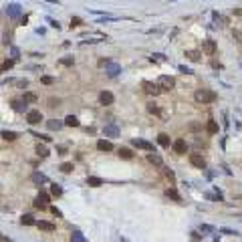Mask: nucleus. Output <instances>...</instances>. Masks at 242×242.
Segmentation results:
<instances>
[{"instance_id":"nucleus-11","label":"nucleus","mask_w":242,"mask_h":242,"mask_svg":"<svg viewBox=\"0 0 242 242\" xmlns=\"http://www.w3.org/2000/svg\"><path fill=\"white\" fill-rule=\"evenodd\" d=\"M202 49H204V53H206V55H214L216 53V42L214 40H204Z\"/></svg>"},{"instance_id":"nucleus-1","label":"nucleus","mask_w":242,"mask_h":242,"mask_svg":"<svg viewBox=\"0 0 242 242\" xmlns=\"http://www.w3.org/2000/svg\"><path fill=\"white\" fill-rule=\"evenodd\" d=\"M194 99H196L198 103H214V101L218 99V95H216L212 89H198V91L194 93Z\"/></svg>"},{"instance_id":"nucleus-36","label":"nucleus","mask_w":242,"mask_h":242,"mask_svg":"<svg viewBox=\"0 0 242 242\" xmlns=\"http://www.w3.org/2000/svg\"><path fill=\"white\" fill-rule=\"evenodd\" d=\"M232 36H234V39H236V40H238V42H242V35H240V32H238V31H234V32H232Z\"/></svg>"},{"instance_id":"nucleus-15","label":"nucleus","mask_w":242,"mask_h":242,"mask_svg":"<svg viewBox=\"0 0 242 242\" xmlns=\"http://www.w3.org/2000/svg\"><path fill=\"white\" fill-rule=\"evenodd\" d=\"M65 125H69V127H79V119L75 115H67L65 117Z\"/></svg>"},{"instance_id":"nucleus-12","label":"nucleus","mask_w":242,"mask_h":242,"mask_svg":"<svg viewBox=\"0 0 242 242\" xmlns=\"http://www.w3.org/2000/svg\"><path fill=\"white\" fill-rule=\"evenodd\" d=\"M36 226L40 228V230H45V232H55V224L53 222H45V220H40V222H36Z\"/></svg>"},{"instance_id":"nucleus-27","label":"nucleus","mask_w":242,"mask_h":242,"mask_svg":"<svg viewBox=\"0 0 242 242\" xmlns=\"http://www.w3.org/2000/svg\"><path fill=\"white\" fill-rule=\"evenodd\" d=\"M147 111H149V113H154V115H159V107H158V105H154V103H149V105H147Z\"/></svg>"},{"instance_id":"nucleus-16","label":"nucleus","mask_w":242,"mask_h":242,"mask_svg":"<svg viewBox=\"0 0 242 242\" xmlns=\"http://www.w3.org/2000/svg\"><path fill=\"white\" fill-rule=\"evenodd\" d=\"M16 137H18V135H16L14 131H6V129L2 131V139H4V141H14Z\"/></svg>"},{"instance_id":"nucleus-3","label":"nucleus","mask_w":242,"mask_h":242,"mask_svg":"<svg viewBox=\"0 0 242 242\" xmlns=\"http://www.w3.org/2000/svg\"><path fill=\"white\" fill-rule=\"evenodd\" d=\"M141 87H143V91L147 93V95H159V85H155V83H151V81H143L141 83Z\"/></svg>"},{"instance_id":"nucleus-4","label":"nucleus","mask_w":242,"mask_h":242,"mask_svg":"<svg viewBox=\"0 0 242 242\" xmlns=\"http://www.w3.org/2000/svg\"><path fill=\"white\" fill-rule=\"evenodd\" d=\"M26 121L31 123V125H36V123L42 121V113L36 111V109H31V111L26 113Z\"/></svg>"},{"instance_id":"nucleus-32","label":"nucleus","mask_w":242,"mask_h":242,"mask_svg":"<svg viewBox=\"0 0 242 242\" xmlns=\"http://www.w3.org/2000/svg\"><path fill=\"white\" fill-rule=\"evenodd\" d=\"M32 180H35V182H40V184H42V182H45L46 178L42 176V173H32Z\"/></svg>"},{"instance_id":"nucleus-6","label":"nucleus","mask_w":242,"mask_h":242,"mask_svg":"<svg viewBox=\"0 0 242 242\" xmlns=\"http://www.w3.org/2000/svg\"><path fill=\"white\" fill-rule=\"evenodd\" d=\"M49 202H50V196H49V194H45V192H40L39 196H36V200H35V206L42 210V208H46V204H49Z\"/></svg>"},{"instance_id":"nucleus-33","label":"nucleus","mask_w":242,"mask_h":242,"mask_svg":"<svg viewBox=\"0 0 242 242\" xmlns=\"http://www.w3.org/2000/svg\"><path fill=\"white\" fill-rule=\"evenodd\" d=\"M22 103H24V101H14V103H12V107H14L16 111H22Z\"/></svg>"},{"instance_id":"nucleus-13","label":"nucleus","mask_w":242,"mask_h":242,"mask_svg":"<svg viewBox=\"0 0 242 242\" xmlns=\"http://www.w3.org/2000/svg\"><path fill=\"white\" fill-rule=\"evenodd\" d=\"M186 57H188L192 63H198L200 57H202V53H200V50H186Z\"/></svg>"},{"instance_id":"nucleus-28","label":"nucleus","mask_w":242,"mask_h":242,"mask_svg":"<svg viewBox=\"0 0 242 242\" xmlns=\"http://www.w3.org/2000/svg\"><path fill=\"white\" fill-rule=\"evenodd\" d=\"M71 242H85V236L81 234V232H73V238H71Z\"/></svg>"},{"instance_id":"nucleus-30","label":"nucleus","mask_w":242,"mask_h":242,"mask_svg":"<svg viewBox=\"0 0 242 242\" xmlns=\"http://www.w3.org/2000/svg\"><path fill=\"white\" fill-rule=\"evenodd\" d=\"M61 65H65V67H71V65H73V59H71V57H65V59H61Z\"/></svg>"},{"instance_id":"nucleus-31","label":"nucleus","mask_w":242,"mask_h":242,"mask_svg":"<svg viewBox=\"0 0 242 242\" xmlns=\"http://www.w3.org/2000/svg\"><path fill=\"white\" fill-rule=\"evenodd\" d=\"M12 65H14V61H10V59H8V61H4V63H2V71H8Z\"/></svg>"},{"instance_id":"nucleus-22","label":"nucleus","mask_w":242,"mask_h":242,"mask_svg":"<svg viewBox=\"0 0 242 242\" xmlns=\"http://www.w3.org/2000/svg\"><path fill=\"white\" fill-rule=\"evenodd\" d=\"M165 194H168L169 198H173V200H176V202H182L180 194H178V192H176V190H173V188H169V190H168V192H165Z\"/></svg>"},{"instance_id":"nucleus-29","label":"nucleus","mask_w":242,"mask_h":242,"mask_svg":"<svg viewBox=\"0 0 242 242\" xmlns=\"http://www.w3.org/2000/svg\"><path fill=\"white\" fill-rule=\"evenodd\" d=\"M61 169H63L65 173H71V172H73V164H63Z\"/></svg>"},{"instance_id":"nucleus-20","label":"nucleus","mask_w":242,"mask_h":242,"mask_svg":"<svg viewBox=\"0 0 242 242\" xmlns=\"http://www.w3.org/2000/svg\"><path fill=\"white\" fill-rule=\"evenodd\" d=\"M22 101H24V103H35V101H36V95H35V93H24Z\"/></svg>"},{"instance_id":"nucleus-39","label":"nucleus","mask_w":242,"mask_h":242,"mask_svg":"<svg viewBox=\"0 0 242 242\" xmlns=\"http://www.w3.org/2000/svg\"><path fill=\"white\" fill-rule=\"evenodd\" d=\"M10 14H14V16L18 14V6H10Z\"/></svg>"},{"instance_id":"nucleus-10","label":"nucleus","mask_w":242,"mask_h":242,"mask_svg":"<svg viewBox=\"0 0 242 242\" xmlns=\"http://www.w3.org/2000/svg\"><path fill=\"white\" fill-rule=\"evenodd\" d=\"M97 149L99 151H113V143L107 141V139H99L97 141Z\"/></svg>"},{"instance_id":"nucleus-23","label":"nucleus","mask_w":242,"mask_h":242,"mask_svg":"<svg viewBox=\"0 0 242 242\" xmlns=\"http://www.w3.org/2000/svg\"><path fill=\"white\" fill-rule=\"evenodd\" d=\"M36 154H39L40 158H46V155H49V149H46L45 145H40V143H39V145H36Z\"/></svg>"},{"instance_id":"nucleus-35","label":"nucleus","mask_w":242,"mask_h":242,"mask_svg":"<svg viewBox=\"0 0 242 242\" xmlns=\"http://www.w3.org/2000/svg\"><path fill=\"white\" fill-rule=\"evenodd\" d=\"M79 24H81V18H77V16L71 18V26H79Z\"/></svg>"},{"instance_id":"nucleus-18","label":"nucleus","mask_w":242,"mask_h":242,"mask_svg":"<svg viewBox=\"0 0 242 242\" xmlns=\"http://www.w3.org/2000/svg\"><path fill=\"white\" fill-rule=\"evenodd\" d=\"M20 224H26V226H32V224H35V218H32L31 214H24L22 218H20Z\"/></svg>"},{"instance_id":"nucleus-40","label":"nucleus","mask_w":242,"mask_h":242,"mask_svg":"<svg viewBox=\"0 0 242 242\" xmlns=\"http://www.w3.org/2000/svg\"><path fill=\"white\" fill-rule=\"evenodd\" d=\"M190 129L196 131V129H200V125H198V123H190Z\"/></svg>"},{"instance_id":"nucleus-24","label":"nucleus","mask_w":242,"mask_h":242,"mask_svg":"<svg viewBox=\"0 0 242 242\" xmlns=\"http://www.w3.org/2000/svg\"><path fill=\"white\" fill-rule=\"evenodd\" d=\"M50 194H53V196H61V194H63V190H61V186H57V184H53V186H50Z\"/></svg>"},{"instance_id":"nucleus-19","label":"nucleus","mask_w":242,"mask_h":242,"mask_svg":"<svg viewBox=\"0 0 242 242\" xmlns=\"http://www.w3.org/2000/svg\"><path fill=\"white\" fill-rule=\"evenodd\" d=\"M206 129H208V133H218V123H216V121H208Z\"/></svg>"},{"instance_id":"nucleus-21","label":"nucleus","mask_w":242,"mask_h":242,"mask_svg":"<svg viewBox=\"0 0 242 242\" xmlns=\"http://www.w3.org/2000/svg\"><path fill=\"white\" fill-rule=\"evenodd\" d=\"M87 184L89 186H103V180L101 178H87Z\"/></svg>"},{"instance_id":"nucleus-2","label":"nucleus","mask_w":242,"mask_h":242,"mask_svg":"<svg viewBox=\"0 0 242 242\" xmlns=\"http://www.w3.org/2000/svg\"><path fill=\"white\" fill-rule=\"evenodd\" d=\"M158 85H159L161 91H172V89L176 87V81H173V77H168V75H164V77H159Z\"/></svg>"},{"instance_id":"nucleus-7","label":"nucleus","mask_w":242,"mask_h":242,"mask_svg":"<svg viewBox=\"0 0 242 242\" xmlns=\"http://www.w3.org/2000/svg\"><path fill=\"white\" fill-rule=\"evenodd\" d=\"M99 101H101V105H113L115 97H113V93H109V91H101L99 93Z\"/></svg>"},{"instance_id":"nucleus-14","label":"nucleus","mask_w":242,"mask_h":242,"mask_svg":"<svg viewBox=\"0 0 242 242\" xmlns=\"http://www.w3.org/2000/svg\"><path fill=\"white\" fill-rule=\"evenodd\" d=\"M158 143L161 147H169V135L168 133H159L158 135Z\"/></svg>"},{"instance_id":"nucleus-41","label":"nucleus","mask_w":242,"mask_h":242,"mask_svg":"<svg viewBox=\"0 0 242 242\" xmlns=\"http://www.w3.org/2000/svg\"><path fill=\"white\" fill-rule=\"evenodd\" d=\"M165 176H168V178H172V180H173V172H172V169H165Z\"/></svg>"},{"instance_id":"nucleus-8","label":"nucleus","mask_w":242,"mask_h":242,"mask_svg":"<svg viewBox=\"0 0 242 242\" xmlns=\"http://www.w3.org/2000/svg\"><path fill=\"white\" fill-rule=\"evenodd\" d=\"M133 143L135 147H139V149H145V151H154V143H149V141H143V139H133ZM155 154V151H154Z\"/></svg>"},{"instance_id":"nucleus-9","label":"nucleus","mask_w":242,"mask_h":242,"mask_svg":"<svg viewBox=\"0 0 242 242\" xmlns=\"http://www.w3.org/2000/svg\"><path fill=\"white\" fill-rule=\"evenodd\" d=\"M172 147H173V151H176V154H180V155L188 151V145H186L184 139H176V141L172 143Z\"/></svg>"},{"instance_id":"nucleus-38","label":"nucleus","mask_w":242,"mask_h":242,"mask_svg":"<svg viewBox=\"0 0 242 242\" xmlns=\"http://www.w3.org/2000/svg\"><path fill=\"white\" fill-rule=\"evenodd\" d=\"M40 81H42V83H45V85H50V83H53V79H50V77H42Z\"/></svg>"},{"instance_id":"nucleus-25","label":"nucleus","mask_w":242,"mask_h":242,"mask_svg":"<svg viewBox=\"0 0 242 242\" xmlns=\"http://www.w3.org/2000/svg\"><path fill=\"white\" fill-rule=\"evenodd\" d=\"M46 127H49V129H61V123L57 119H50V121H46Z\"/></svg>"},{"instance_id":"nucleus-34","label":"nucleus","mask_w":242,"mask_h":242,"mask_svg":"<svg viewBox=\"0 0 242 242\" xmlns=\"http://www.w3.org/2000/svg\"><path fill=\"white\" fill-rule=\"evenodd\" d=\"M57 105H59V99L50 97V99H49V107H57Z\"/></svg>"},{"instance_id":"nucleus-5","label":"nucleus","mask_w":242,"mask_h":242,"mask_svg":"<svg viewBox=\"0 0 242 242\" xmlns=\"http://www.w3.org/2000/svg\"><path fill=\"white\" fill-rule=\"evenodd\" d=\"M190 164H192L194 168H200V169L206 168V159H204L200 154H190Z\"/></svg>"},{"instance_id":"nucleus-37","label":"nucleus","mask_w":242,"mask_h":242,"mask_svg":"<svg viewBox=\"0 0 242 242\" xmlns=\"http://www.w3.org/2000/svg\"><path fill=\"white\" fill-rule=\"evenodd\" d=\"M105 131H107L109 135H117V129H115V127H107V129H105Z\"/></svg>"},{"instance_id":"nucleus-17","label":"nucleus","mask_w":242,"mask_h":242,"mask_svg":"<svg viewBox=\"0 0 242 242\" xmlns=\"http://www.w3.org/2000/svg\"><path fill=\"white\" fill-rule=\"evenodd\" d=\"M119 158L131 159V158H133V154H131V149H127V147H119Z\"/></svg>"},{"instance_id":"nucleus-26","label":"nucleus","mask_w":242,"mask_h":242,"mask_svg":"<svg viewBox=\"0 0 242 242\" xmlns=\"http://www.w3.org/2000/svg\"><path fill=\"white\" fill-rule=\"evenodd\" d=\"M147 159H149L151 164H155V165H161V158H159V155H155V154H149V155H147Z\"/></svg>"}]
</instances>
